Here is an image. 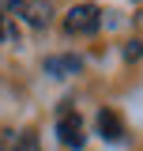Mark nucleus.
<instances>
[{
    "mask_svg": "<svg viewBox=\"0 0 143 151\" xmlns=\"http://www.w3.org/2000/svg\"><path fill=\"white\" fill-rule=\"evenodd\" d=\"M56 136H60V144L64 147H83V121H79V113L75 110H60V121H56Z\"/></svg>",
    "mask_w": 143,
    "mask_h": 151,
    "instance_id": "nucleus-3",
    "label": "nucleus"
},
{
    "mask_svg": "<svg viewBox=\"0 0 143 151\" xmlns=\"http://www.w3.org/2000/svg\"><path fill=\"white\" fill-rule=\"evenodd\" d=\"M139 57H143V42H139V38L124 42V60H139Z\"/></svg>",
    "mask_w": 143,
    "mask_h": 151,
    "instance_id": "nucleus-8",
    "label": "nucleus"
},
{
    "mask_svg": "<svg viewBox=\"0 0 143 151\" xmlns=\"http://www.w3.org/2000/svg\"><path fill=\"white\" fill-rule=\"evenodd\" d=\"M0 15H11V19H26L30 27H49V19H53V12H49V4L45 0H4L0 4Z\"/></svg>",
    "mask_w": 143,
    "mask_h": 151,
    "instance_id": "nucleus-1",
    "label": "nucleus"
},
{
    "mask_svg": "<svg viewBox=\"0 0 143 151\" xmlns=\"http://www.w3.org/2000/svg\"><path fill=\"white\" fill-rule=\"evenodd\" d=\"M0 38L8 42V45H19V27L11 15H0Z\"/></svg>",
    "mask_w": 143,
    "mask_h": 151,
    "instance_id": "nucleus-6",
    "label": "nucleus"
},
{
    "mask_svg": "<svg viewBox=\"0 0 143 151\" xmlns=\"http://www.w3.org/2000/svg\"><path fill=\"white\" fill-rule=\"evenodd\" d=\"M83 68L79 57H45V72L49 76H75Z\"/></svg>",
    "mask_w": 143,
    "mask_h": 151,
    "instance_id": "nucleus-5",
    "label": "nucleus"
},
{
    "mask_svg": "<svg viewBox=\"0 0 143 151\" xmlns=\"http://www.w3.org/2000/svg\"><path fill=\"white\" fill-rule=\"evenodd\" d=\"M23 151H41V147H38V136H34V132H23Z\"/></svg>",
    "mask_w": 143,
    "mask_h": 151,
    "instance_id": "nucleus-9",
    "label": "nucleus"
},
{
    "mask_svg": "<svg viewBox=\"0 0 143 151\" xmlns=\"http://www.w3.org/2000/svg\"><path fill=\"white\" fill-rule=\"evenodd\" d=\"M98 132L106 136L109 144H121V140H124V121H121L113 110H102L98 113Z\"/></svg>",
    "mask_w": 143,
    "mask_h": 151,
    "instance_id": "nucleus-4",
    "label": "nucleus"
},
{
    "mask_svg": "<svg viewBox=\"0 0 143 151\" xmlns=\"http://www.w3.org/2000/svg\"><path fill=\"white\" fill-rule=\"evenodd\" d=\"M98 27H102V8H94V4H75L64 15V30L68 34H94Z\"/></svg>",
    "mask_w": 143,
    "mask_h": 151,
    "instance_id": "nucleus-2",
    "label": "nucleus"
},
{
    "mask_svg": "<svg viewBox=\"0 0 143 151\" xmlns=\"http://www.w3.org/2000/svg\"><path fill=\"white\" fill-rule=\"evenodd\" d=\"M0 151H23V132L4 129V132H0Z\"/></svg>",
    "mask_w": 143,
    "mask_h": 151,
    "instance_id": "nucleus-7",
    "label": "nucleus"
}]
</instances>
